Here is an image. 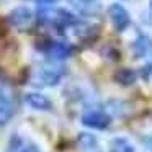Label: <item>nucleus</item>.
<instances>
[{"instance_id": "f257e3e1", "label": "nucleus", "mask_w": 152, "mask_h": 152, "mask_svg": "<svg viewBox=\"0 0 152 152\" xmlns=\"http://www.w3.org/2000/svg\"><path fill=\"white\" fill-rule=\"evenodd\" d=\"M83 126L87 128H95V129H106L111 123V118H110L108 113L105 111H98V110H92V111H87L82 115L80 118Z\"/></svg>"}, {"instance_id": "f03ea898", "label": "nucleus", "mask_w": 152, "mask_h": 152, "mask_svg": "<svg viewBox=\"0 0 152 152\" xmlns=\"http://www.w3.org/2000/svg\"><path fill=\"white\" fill-rule=\"evenodd\" d=\"M15 115L13 98L7 90L0 88V126H5Z\"/></svg>"}, {"instance_id": "7ed1b4c3", "label": "nucleus", "mask_w": 152, "mask_h": 152, "mask_svg": "<svg viewBox=\"0 0 152 152\" xmlns=\"http://www.w3.org/2000/svg\"><path fill=\"white\" fill-rule=\"evenodd\" d=\"M31 21H33V12L28 7H18L8 15V23L13 25L15 28H20V30L26 28Z\"/></svg>"}, {"instance_id": "20e7f679", "label": "nucleus", "mask_w": 152, "mask_h": 152, "mask_svg": "<svg viewBox=\"0 0 152 152\" xmlns=\"http://www.w3.org/2000/svg\"><path fill=\"white\" fill-rule=\"evenodd\" d=\"M108 15H110L113 25H115V28L118 31H124L126 28H128V25H129V15H128V12H126L124 7H121V5H118V4L111 5V7H110V10H108Z\"/></svg>"}, {"instance_id": "39448f33", "label": "nucleus", "mask_w": 152, "mask_h": 152, "mask_svg": "<svg viewBox=\"0 0 152 152\" xmlns=\"http://www.w3.org/2000/svg\"><path fill=\"white\" fill-rule=\"evenodd\" d=\"M25 102L26 105H30L33 110H39V111H49L53 110V103L48 96L41 95V93H36V92H30L25 95Z\"/></svg>"}, {"instance_id": "423d86ee", "label": "nucleus", "mask_w": 152, "mask_h": 152, "mask_svg": "<svg viewBox=\"0 0 152 152\" xmlns=\"http://www.w3.org/2000/svg\"><path fill=\"white\" fill-rule=\"evenodd\" d=\"M43 51H46L49 56H53L54 59H66L70 56V48L64 43H56V41L48 39L46 44L41 48Z\"/></svg>"}, {"instance_id": "0eeeda50", "label": "nucleus", "mask_w": 152, "mask_h": 152, "mask_svg": "<svg viewBox=\"0 0 152 152\" xmlns=\"http://www.w3.org/2000/svg\"><path fill=\"white\" fill-rule=\"evenodd\" d=\"M77 145H79L80 152H102L96 137L90 132H80L77 136Z\"/></svg>"}, {"instance_id": "6e6552de", "label": "nucleus", "mask_w": 152, "mask_h": 152, "mask_svg": "<svg viewBox=\"0 0 152 152\" xmlns=\"http://www.w3.org/2000/svg\"><path fill=\"white\" fill-rule=\"evenodd\" d=\"M62 79V70L61 69H54V67H44L38 72V80L43 85H57Z\"/></svg>"}, {"instance_id": "1a4fd4ad", "label": "nucleus", "mask_w": 152, "mask_h": 152, "mask_svg": "<svg viewBox=\"0 0 152 152\" xmlns=\"http://www.w3.org/2000/svg\"><path fill=\"white\" fill-rule=\"evenodd\" d=\"M134 49H136L137 56L147 57L149 62H151V67H152V41L145 36H139L137 41L134 43Z\"/></svg>"}, {"instance_id": "9d476101", "label": "nucleus", "mask_w": 152, "mask_h": 152, "mask_svg": "<svg viewBox=\"0 0 152 152\" xmlns=\"http://www.w3.org/2000/svg\"><path fill=\"white\" fill-rule=\"evenodd\" d=\"M111 152H134V147L131 142L124 137H116L111 142Z\"/></svg>"}, {"instance_id": "9b49d317", "label": "nucleus", "mask_w": 152, "mask_h": 152, "mask_svg": "<svg viewBox=\"0 0 152 152\" xmlns=\"http://www.w3.org/2000/svg\"><path fill=\"white\" fill-rule=\"evenodd\" d=\"M116 80H118L119 83H123V85H131L136 80V74L129 69H123L116 74Z\"/></svg>"}, {"instance_id": "f8f14e48", "label": "nucleus", "mask_w": 152, "mask_h": 152, "mask_svg": "<svg viewBox=\"0 0 152 152\" xmlns=\"http://www.w3.org/2000/svg\"><path fill=\"white\" fill-rule=\"evenodd\" d=\"M20 152H41V151H39V147L34 145V144H26L25 147L20 149Z\"/></svg>"}, {"instance_id": "ddd939ff", "label": "nucleus", "mask_w": 152, "mask_h": 152, "mask_svg": "<svg viewBox=\"0 0 152 152\" xmlns=\"http://www.w3.org/2000/svg\"><path fill=\"white\" fill-rule=\"evenodd\" d=\"M39 4H44V2H48V4H51V2H54V0H38Z\"/></svg>"}, {"instance_id": "4468645a", "label": "nucleus", "mask_w": 152, "mask_h": 152, "mask_svg": "<svg viewBox=\"0 0 152 152\" xmlns=\"http://www.w3.org/2000/svg\"><path fill=\"white\" fill-rule=\"evenodd\" d=\"M82 2H95V0H82Z\"/></svg>"}, {"instance_id": "2eb2a0df", "label": "nucleus", "mask_w": 152, "mask_h": 152, "mask_svg": "<svg viewBox=\"0 0 152 152\" xmlns=\"http://www.w3.org/2000/svg\"><path fill=\"white\" fill-rule=\"evenodd\" d=\"M151 7H152V0H151Z\"/></svg>"}]
</instances>
